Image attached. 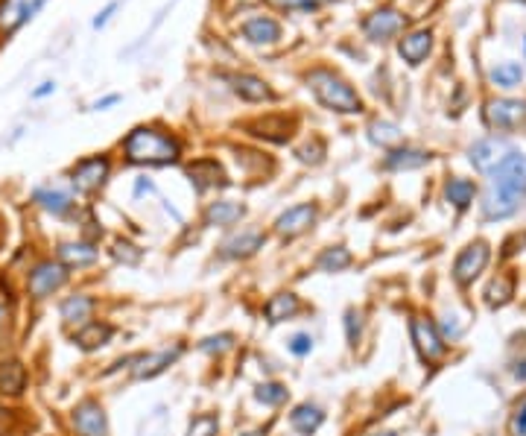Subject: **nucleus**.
Wrapping results in <instances>:
<instances>
[{
    "label": "nucleus",
    "mask_w": 526,
    "mask_h": 436,
    "mask_svg": "<svg viewBox=\"0 0 526 436\" xmlns=\"http://www.w3.org/2000/svg\"><path fill=\"white\" fill-rule=\"evenodd\" d=\"M293 129L296 123L286 120L284 115H275V118H260L255 123H249V132L258 135V138H267V141H275V144H284L293 138Z\"/></svg>",
    "instance_id": "4be33fe9"
},
{
    "label": "nucleus",
    "mask_w": 526,
    "mask_h": 436,
    "mask_svg": "<svg viewBox=\"0 0 526 436\" xmlns=\"http://www.w3.org/2000/svg\"><path fill=\"white\" fill-rule=\"evenodd\" d=\"M70 428L77 436H108V416L99 402L85 398L70 410Z\"/></svg>",
    "instance_id": "6e6552de"
},
{
    "label": "nucleus",
    "mask_w": 526,
    "mask_h": 436,
    "mask_svg": "<svg viewBox=\"0 0 526 436\" xmlns=\"http://www.w3.org/2000/svg\"><path fill=\"white\" fill-rule=\"evenodd\" d=\"M424 165H430V153H424V149H416V147H395L383 158V170H392V173L418 170Z\"/></svg>",
    "instance_id": "412c9836"
},
{
    "label": "nucleus",
    "mask_w": 526,
    "mask_h": 436,
    "mask_svg": "<svg viewBox=\"0 0 526 436\" xmlns=\"http://www.w3.org/2000/svg\"><path fill=\"white\" fill-rule=\"evenodd\" d=\"M120 4H123V0H111V4H108L106 9H99V12H97V18H94V30H103L106 24H108L111 18H115V12L120 9Z\"/></svg>",
    "instance_id": "ea45409f"
},
{
    "label": "nucleus",
    "mask_w": 526,
    "mask_h": 436,
    "mask_svg": "<svg viewBox=\"0 0 526 436\" xmlns=\"http://www.w3.org/2000/svg\"><path fill=\"white\" fill-rule=\"evenodd\" d=\"M187 176H191V182L196 185V191H208V188H214V185H225L220 165L211 158L196 161V165L187 167Z\"/></svg>",
    "instance_id": "393cba45"
},
{
    "label": "nucleus",
    "mask_w": 526,
    "mask_h": 436,
    "mask_svg": "<svg viewBox=\"0 0 526 436\" xmlns=\"http://www.w3.org/2000/svg\"><path fill=\"white\" fill-rule=\"evenodd\" d=\"M483 118L488 123V129L512 132L526 123V100H512V97L488 100L485 109H483Z\"/></svg>",
    "instance_id": "0eeeda50"
},
{
    "label": "nucleus",
    "mask_w": 526,
    "mask_h": 436,
    "mask_svg": "<svg viewBox=\"0 0 526 436\" xmlns=\"http://www.w3.org/2000/svg\"><path fill=\"white\" fill-rule=\"evenodd\" d=\"M512 428H515L518 436H526V404L518 410V416H515V422H512Z\"/></svg>",
    "instance_id": "a18cd8bd"
},
{
    "label": "nucleus",
    "mask_w": 526,
    "mask_h": 436,
    "mask_svg": "<svg viewBox=\"0 0 526 436\" xmlns=\"http://www.w3.org/2000/svg\"><path fill=\"white\" fill-rule=\"evenodd\" d=\"M30 199L53 217H68L70 211L77 208V203H73V194L65 191V188H59V185H39V188L30 194Z\"/></svg>",
    "instance_id": "2eb2a0df"
},
{
    "label": "nucleus",
    "mask_w": 526,
    "mask_h": 436,
    "mask_svg": "<svg viewBox=\"0 0 526 436\" xmlns=\"http://www.w3.org/2000/svg\"><path fill=\"white\" fill-rule=\"evenodd\" d=\"M412 340H416L418 355L427 360V364H433V360L445 355V337L438 334V328L430 319H424V317L412 319Z\"/></svg>",
    "instance_id": "4468645a"
},
{
    "label": "nucleus",
    "mask_w": 526,
    "mask_h": 436,
    "mask_svg": "<svg viewBox=\"0 0 526 436\" xmlns=\"http://www.w3.org/2000/svg\"><path fill=\"white\" fill-rule=\"evenodd\" d=\"M488 77H492L497 89H515V85H521V80H523V65L521 62H503V65L492 68Z\"/></svg>",
    "instance_id": "2f4dec72"
},
{
    "label": "nucleus",
    "mask_w": 526,
    "mask_h": 436,
    "mask_svg": "<svg viewBox=\"0 0 526 436\" xmlns=\"http://www.w3.org/2000/svg\"><path fill=\"white\" fill-rule=\"evenodd\" d=\"M404 30H407V15L392 6H380L362 18V35L371 44H390L398 35H404Z\"/></svg>",
    "instance_id": "39448f33"
},
{
    "label": "nucleus",
    "mask_w": 526,
    "mask_h": 436,
    "mask_svg": "<svg viewBox=\"0 0 526 436\" xmlns=\"http://www.w3.org/2000/svg\"><path fill=\"white\" fill-rule=\"evenodd\" d=\"M205 352H225V348H231V337L229 334H222V337H211L202 343Z\"/></svg>",
    "instance_id": "79ce46f5"
},
{
    "label": "nucleus",
    "mask_w": 526,
    "mask_h": 436,
    "mask_svg": "<svg viewBox=\"0 0 526 436\" xmlns=\"http://www.w3.org/2000/svg\"><path fill=\"white\" fill-rule=\"evenodd\" d=\"M246 214V208L243 205H237V203H211L208 211H205V223L208 226H231V223H237Z\"/></svg>",
    "instance_id": "a878e982"
},
{
    "label": "nucleus",
    "mask_w": 526,
    "mask_h": 436,
    "mask_svg": "<svg viewBox=\"0 0 526 436\" xmlns=\"http://www.w3.org/2000/svg\"><path fill=\"white\" fill-rule=\"evenodd\" d=\"M111 255H115L117 261H123V264H137V261H141V249H135L127 241H117L115 249H111Z\"/></svg>",
    "instance_id": "58836bf2"
},
{
    "label": "nucleus",
    "mask_w": 526,
    "mask_h": 436,
    "mask_svg": "<svg viewBox=\"0 0 526 436\" xmlns=\"http://www.w3.org/2000/svg\"><path fill=\"white\" fill-rule=\"evenodd\" d=\"M348 264H351V252L345 246H331L319 255V270L322 272H340Z\"/></svg>",
    "instance_id": "72a5a7b5"
},
{
    "label": "nucleus",
    "mask_w": 526,
    "mask_h": 436,
    "mask_svg": "<svg viewBox=\"0 0 526 436\" xmlns=\"http://www.w3.org/2000/svg\"><path fill=\"white\" fill-rule=\"evenodd\" d=\"M220 431V422L217 416H196L187 428V436H217Z\"/></svg>",
    "instance_id": "f704fd0d"
},
{
    "label": "nucleus",
    "mask_w": 526,
    "mask_h": 436,
    "mask_svg": "<svg viewBox=\"0 0 526 436\" xmlns=\"http://www.w3.org/2000/svg\"><path fill=\"white\" fill-rule=\"evenodd\" d=\"M0 319H4V305H0Z\"/></svg>",
    "instance_id": "8fccbe9b"
},
{
    "label": "nucleus",
    "mask_w": 526,
    "mask_h": 436,
    "mask_svg": "<svg viewBox=\"0 0 526 436\" xmlns=\"http://www.w3.org/2000/svg\"><path fill=\"white\" fill-rule=\"evenodd\" d=\"M305 82L310 94L319 100V106H324L328 111H336V115H360L362 111V97L357 94V89L351 85L343 73H336L333 68H310L305 73Z\"/></svg>",
    "instance_id": "7ed1b4c3"
},
{
    "label": "nucleus",
    "mask_w": 526,
    "mask_h": 436,
    "mask_svg": "<svg viewBox=\"0 0 526 436\" xmlns=\"http://www.w3.org/2000/svg\"><path fill=\"white\" fill-rule=\"evenodd\" d=\"M117 103H120V94H106V97L94 100L91 109H94V111H106L108 106H117Z\"/></svg>",
    "instance_id": "37998d69"
},
{
    "label": "nucleus",
    "mask_w": 526,
    "mask_h": 436,
    "mask_svg": "<svg viewBox=\"0 0 526 436\" xmlns=\"http://www.w3.org/2000/svg\"><path fill=\"white\" fill-rule=\"evenodd\" d=\"M263 234L260 232H243L240 238H231L229 243H225V255L229 258H249L255 255L258 249H263Z\"/></svg>",
    "instance_id": "cd10ccee"
},
{
    "label": "nucleus",
    "mask_w": 526,
    "mask_h": 436,
    "mask_svg": "<svg viewBox=\"0 0 526 436\" xmlns=\"http://www.w3.org/2000/svg\"><path fill=\"white\" fill-rule=\"evenodd\" d=\"M512 290H515V279H512V276H500V279H494L492 284H488V290H485V302H488V308L506 305L509 299H512Z\"/></svg>",
    "instance_id": "473e14b6"
},
{
    "label": "nucleus",
    "mask_w": 526,
    "mask_h": 436,
    "mask_svg": "<svg viewBox=\"0 0 526 436\" xmlns=\"http://www.w3.org/2000/svg\"><path fill=\"white\" fill-rule=\"evenodd\" d=\"M526 199V156L509 149L503 161L488 173V188L483 196V214L488 220H506Z\"/></svg>",
    "instance_id": "f257e3e1"
},
{
    "label": "nucleus",
    "mask_w": 526,
    "mask_h": 436,
    "mask_svg": "<svg viewBox=\"0 0 526 436\" xmlns=\"http://www.w3.org/2000/svg\"><path fill=\"white\" fill-rule=\"evenodd\" d=\"M47 0H0V35H12L42 12Z\"/></svg>",
    "instance_id": "9d476101"
},
{
    "label": "nucleus",
    "mask_w": 526,
    "mask_h": 436,
    "mask_svg": "<svg viewBox=\"0 0 526 436\" xmlns=\"http://www.w3.org/2000/svg\"><path fill=\"white\" fill-rule=\"evenodd\" d=\"M278 9H286V12H316L324 0H269Z\"/></svg>",
    "instance_id": "4c0bfd02"
},
{
    "label": "nucleus",
    "mask_w": 526,
    "mask_h": 436,
    "mask_svg": "<svg viewBox=\"0 0 526 436\" xmlns=\"http://www.w3.org/2000/svg\"><path fill=\"white\" fill-rule=\"evenodd\" d=\"M258 402L263 404H281L286 398V390L281 387V384H263V387H258Z\"/></svg>",
    "instance_id": "c9c22d12"
},
{
    "label": "nucleus",
    "mask_w": 526,
    "mask_h": 436,
    "mask_svg": "<svg viewBox=\"0 0 526 436\" xmlns=\"http://www.w3.org/2000/svg\"><path fill=\"white\" fill-rule=\"evenodd\" d=\"M111 337H115V328H111L108 322H97V319L73 331V343H77L82 352H97V348L108 346Z\"/></svg>",
    "instance_id": "5701e85b"
},
{
    "label": "nucleus",
    "mask_w": 526,
    "mask_h": 436,
    "mask_svg": "<svg viewBox=\"0 0 526 436\" xmlns=\"http://www.w3.org/2000/svg\"><path fill=\"white\" fill-rule=\"evenodd\" d=\"M322 410L319 407H313V404H302V407H296L293 410V416H290V422H293V428L302 433V436H310V433H316L319 431V425H322Z\"/></svg>",
    "instance_id": "c756f323"
},
{
    "label": "nucleus",
    "mask_w": 526,
    "mask_h": 436,
    "mask_svg": "<svg viewBox=\"0 0 526 436\" xmlns=\"http://www.w3.org/2000/svg\"><path fill=\"white\" fill-rule=\"evenodd\" d=\"M94 310H97V302L88 293H73L68 299H61V305H59V317L65 326L70 328H82L88 326V322L94 319Z\"/></svg>",
    "instance_id": "dca6fc26"
},
{
    "label": "nucleus",
    "mask_w": 526,
    "mask_h": 436,
    "mask_svg": "<svg viewBox=\"0 0 526 436\" xmlns=\"http://www.w3.org/2000/svg\"><path fill=\"white\" fill-rule=\"evenodd\" d=\"M313 348V340L307 337V334H296V337L290 340V352L293 355H307Z\"/></svg>",
    "instance_id": "a19ab883"
},
{
    "label": "nucleus",
    "mask_w": 526,
    "mask_h": 436,
    "mask_svg": "<svg viewBox=\"0 0 526 436\" xmlns=\"http://www.w3.org/2000/svg\"><path fill=\"white\" fill-rule=\"evenodd\" d=\"M108 173H111V158L106 153L80 158L77 165L70 167V188L82 196L97 194L108 182Z\"/></svg>",
    "instance_id": "423d86ee"
},
{
    "label": "nucleus",
    "mask_w": 526,
    "mask_h": 436,
    "mask_svg": "<svg viewBox=\"0 0 526 436\" xmlns=\"http://www.w3.org/2000/svg\"><path fill=\"white\" fill-rule=\"evenodd\" d=\"M246 436H263V431H252V433H246Z\"/></svg>",
    "instance_id": "de8ad7c7"
},
{
    "label": "nucleus",
    "mask_w": 526,
    "mask_h": 436,
    "mask_svg": "<svg viewBox=\"0 0 526 436\" xmlns=\"http://www.w3.org/2000/svg\"><path fill=\"white\" fill-rule=\"evenodd\" d=\"M99 258L94 241H68L56 246V261H61L68 270H85Z\"/></svg>",
    "instance_id": "a211bd4d"
},
{
    "label": "nucleus",
    "mask_w": 526,
    "mask_h": 436,
    "mask_svg": "<svg viewBox=\"0 0 526 436\" xmlns=\"http://www.w3.org/2000/svg\"><path fill=\"white\" fill-rule=\"evenodd\" d=\"M298 308H302V302H298L296 293H278L267 302V319L269 322H284V319L296 317Z\"/></svg>",
    "instance_id": "bb28decb"
},
{
    "label": "nucleus",
    "mask_w": 526,
    "mask_h": 436,
    "mask_svg": "<svg viewBox=\"0 0 526 436\" xmlns=\"http://www.w3.org/2000/svg\"><path fill=\"white\" fill-rule=\"evenodd\" d=\"M430 53H433V30H427V27L409 30L398 39V56L412 68H418L421 62H427Z\"/></svg>",
    "instance_id": "f8f14e48"
},
{
    "label": "nucleus",
    "mask_w": 526,
    "mask_h": 436,
    "mask_svg": "<svg viewBox=\"0 0 526 436\" xmlns=\"http://www.w3.org/2000/svg\"><path fill=\"white\" fill-rule=\"evenodd\" d=\"M231 82V91L246 100V103H272L275 100V91L272 85L267 80L255 77V73H234V77H229Z\"/></svg>",
    "instance_id": "f3484780"
},
{
    "label": "nucleus",
    "mask_w": 526,
    "mask_h": 436,
    "mask_svg": "<svg viewBox=\"0 0 526 436\" xmlns=\"http://www.w3.org/2000/svg\"><path fill=\"white\" fill-rule=\"evenodd\" d=\"M50 94H56V82L53 80H44L39 89H33V100H44Z\"/></svg>",
    "instance_id": "c03bdc74"
},
{
    "label": "nucleus",
    "mask_w": 526,
    "mask_h": 436,
    "mask_svg": "<svg viewBox=\"0 0 526 436\" xmlns=\"http://www.w3.org/2000/svg\"><path fill=\"white\" fill-rule=\"evenodd\" d=\"M374 436H395V433H374Z\"/></svg>",
    "instance_id": "09e8293b"
},
{
    "label": "nucleus",
    "mask_w": 526,
    "mask_h": 436,
    "mask_svg": "<svg viewBox=\"0 0 526 436\" xmlns=\"http://www.w3.org/2000/svg\"><path fill=\"white\" fill-rule=\"evenodd\" d=\"M27 384H30L27 366H23L18 357L0 360V395L18 398V395L27 393Z\"/></svg>",
    "instance_id": "6ab92c4d"
},
{
    "label": "nucleus",
    "mask_w": 526,
    "mask_h": 436,
    "mask_svg": "<svg viewBox=\"0 0 526 436\" xmlns=\"http://www.w3.org/2000/svg\"><path fill=\"white\" fill-rule=\"evenodd\" d=\"M488 258H492V249H488L485 241H474V243H468V246L459 252L456 264H454V279H456V284H462V288H465V284H471V281L477 279L480 272L485 270Z\"/></svg>",
    "instance_id": "1a4fd4ad"
},
{
    "label": "nucleus",
    "mask_w": 526,
    "mask_h": 436,
    "mask_svg": "<svg viewBox=\"0 0 526 436\" xmlns=\"http://www.w3.org/2000/svg\"><path fill=\"white\" fill-rule=\"evenodd\" d=\"M240 35H243V42L249 44H255V47H272V44H278L281 42V21L278 18H272V15H252L249 21L240 24Z\"/></svg>",
    "instance_id": "9b49d317"
},
{
    "label": "nucleus",
    "mask_w": 526,
    "mask_h": 436,
    "mask_svg": "<svg viewBox=\"0 0 526 436\" xmlns=\"http://www.w3.org/2000/svg\"><path fill=\"white\" fill-rule=\"evenodd\" d=\"M18 431V410L0 404V436H15Z\"/></svg>",
    "instance_id": "e433bc0d"
},
{
    "label": "nucleus",
    "mask_w": 526,
    "mask_h": 436,
    "mask_svg": "<svg viewBox=\"0 0 526 436\" xmlns=\"http://www.w3.org/2000/svg\"><path fill=\"white\" fill-rule=\"evenodd\" d=\"M120 147L129 165H173L182 156L179 138L158 127H135Z\"/></svg>",
    "instance_id": "f03ea898"
},
{
    "label": "nucleus",
    "mask_w": 526,
    "mask_h": 436,
    "mask_svg": "<svg viewBox=\"0 0 526 436\" xmlns=\"http://www.w3.org/2000/svg\"><path fill=\"white\" fill-rule=\"evenodd\" d=\"M445 196H447V203H454V208L465 211L474 203V196H477V185L471 179H450L445 188Z\"/></svg>",
    "instance_id": "c85d7f7f"
},
{
    "label": "nucleus",
    "mask_w": 526,
    "mask_h": 436,
    "mask_svg": "<svg viewBox=\"0 0 526 436\" xmlns=\"http://www.w3.org/2000/svg\"><path fill=\"white\" fill-rule=\"evenodd\" d=\"M68 279H70V270L61 264V261L44 258L27 272V293H30V299H35V302H44V299L56 296L61 288H65Z\"/></svg>",
    "instance_id": "20e7f679"
},
{
    "label": "nucleus",
    "mask_w": 526,
    "mask_h": 436,
    "mask_svg": "<svg viewBox=\"0 0 526 436\" xmlns=\"http://www.w3.org/2000/svg\"><path fill=\"white\" fill-rule=\"evenodd\" d=\"M369 138H371V144H378V147L395 149L400 144V129L395 127L392 120H371Z\"/></svg>",
    "instance_id": "7c9ffc66"
},
{
    "label": "nucleus",
    "mask_w": 526,
    "mask_h": 436,
    "mask_svg": "<svg viewBox=\"0 0 526 436\" xmlns=\"http://www.w3.org/2000/svg\"><path fill=\"white\" fill-rule=\"evenodd\" d=\"M506 153H509V147H506L503 138H483V141H477V144L471 147L468 158H471V165L477 167L480 173H492L500 165V161H503Z\"/></svg>",
    "instance_id": "aec40b11"
},
{
    "label": "nucleus",
    "mask_w": 526,
    "mask_h": 436,
    "mask_svg": "<svg viewBox=\"0 0 526 436\" xmlns=\"http://www.w3.org/2000/svg\"><path fill=\"white\" fill-rule=\"evenodd\" d=\"M182 355V346L167 348V352H158V355H146V357H137V366H135V378H155L161 375L175 357Z\"/></svg>",
    "instance_id": "b1692460"
},
{
    "label": "nucleus",
    "mask_w": 526,
    "mask_h": 436,
    "mask_svg": "<svg viewBox=\"0 0 526 436\" xmlns=\"http://www.w3.org/2000/svg\"><path fill=\"white\" fill-rule=\"evenodd\" d=\"M313 223H316V205L302 203V205L286 208L284 214L275 220V232H278L281 238L293 241V238H298V234H305Z\"/></svg>",
    "instance_id": "ddd939ff"
},
{
    "label": "nucleus",
    "mask_w": 526,
    "mask_h": 436,
    "mask_svg": "<svg viewBox=\"0 0 526 436\" xmlns=\"http://www.w3.org/2000/svg\"><path fill=\"white\" fill-rule=\"evenodd\" d=\"M354 310H348V340L351 343H357V334H360V322H357V326H354Z\"/></svg>",
    "instance_id": "49530a36"
}]
</instances>
